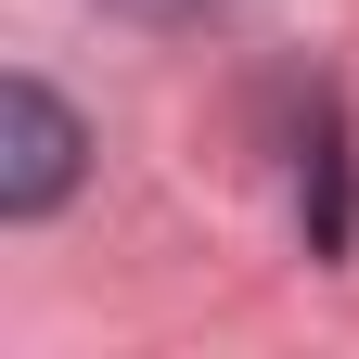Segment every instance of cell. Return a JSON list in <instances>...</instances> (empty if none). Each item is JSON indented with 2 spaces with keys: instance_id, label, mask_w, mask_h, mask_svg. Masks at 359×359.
Segmentation results:
<instances>
[{
  "instance_id": "7a4b0ae2",
  "label": "cell",
  "mask_w": 359,
  "mask_h": 359,
  "mask_svg": "<svg viewBox=\"0 0 359 359\" xmlns=\"http://www.w3.org/2000/svg\"><path fill=\"white\" fill-rule=\"evenodd\" d=\"M116 13H142V26H193L205 0H116Z\"/></svg>"
},
{
  "instance_id": "6da1fadb",
  "label": "cell",
  "mask_w": 359,
  "mask_h": 359,
  "mask_svg": "<svg viewBox=\"0 0 359 359\" xmlns=\"http://www.w3.org/2000/svg\"><path fill=\"white\" fill-rule=\"evenodd\" d=\"M77 154H90V128L52 103V90L0 77V218H52L77 193Z\"/></svg>"
}]
</instances>
